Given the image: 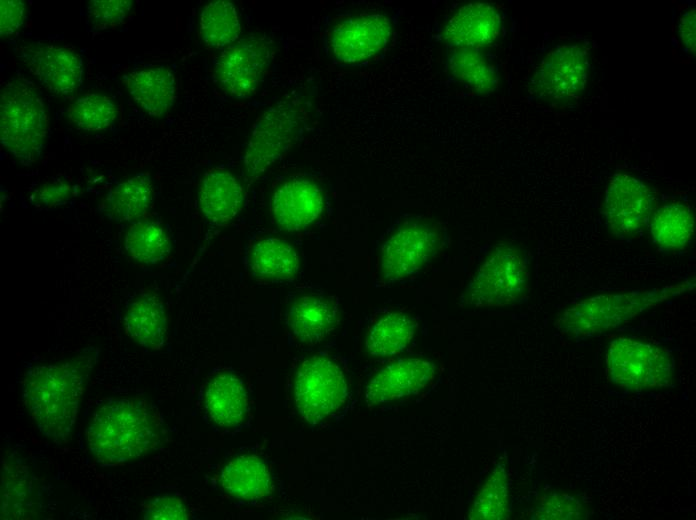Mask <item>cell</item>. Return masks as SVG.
Masks as SVG:
<instances>
[{
  "label": "cell",
  "mask_w": 696,
  "mask_h": 520,
  "mask_svg": "<svg viewBox=\"0 0 696 520\" xmlns=\"http://www.w3.org/2000/svg\"><path fill=\"white\" fill-rule=\"evenodd\" d=\"M694 218L682 204L664 205L657 209L650 221L653 242L662 250L685 248L694 236Z\"/></svg>",
  "instance_id": "484cf974"
},
{
  "label": "cell",
  "mask_w": 696,
  "mask_h": 520,
  "mask_svg": "<svg viewBox=\"0 0 696 520\" xmlns=\"http://www.w3.org/2000/svg\"><path fill=\"white\" fill-rule=\"evenodd\" d=\"M249 265L252 272L260 278L286 280L297 273L300 261L288 242L269 237L257 241L252 246Z\"/></svg>",
  "instance_id": "d4e9b609"
},
{
  "label": "cell",
  "mask_w": 696,
  "mask_h": 520,
  "mask_svg": "<svg viewBox=\"0 0 696 520\" xmlns=\"http://www.w3.org/2000/svg\"><path fill=\"white\" fill-rule=\"evenodd\" d=\"M438 245V234L428 224L409 223L398 228L382 247L383 279L396 282L417 274L433 258Z\"/></svg>",
  "instance_id": "9c48e42d"
},
{
  "label": "cell",
  "mask_w": 696,
  "mask_h": 520,
  "mask_svg": "<svg viewBox=\"0 0 696 520\" xmlns=\"http://www.w3.org/2000/svg\"><path fill=\"white\" fill-rule=\"evenodd\" d=\"M590 63L578 45H559L541 62L531 80V90L550 100H568L584 89Z\"/></svg>",
  "instance_id": "8fae6325"
},
{
  "label": "cell",
  "mask_w": 696,
  "mask_h": 520,
  "mask_svg": "<svg viewBox=\"0 0 696 520\" xmlns=\"http://www.w3.org/2000/svg\"><path fill=\"white\" fill-rule=\"evenodd\" d=\"M205 409L209 418L221 427H233L248 409L247 393L241 380L230 371L215 375L205 392Z\"/></svg>",
  "instance_id": "7402d4cb"
},
{
  "label": "cell",
  "mask_w": 696,
  "mask_h": 520,
  "mask_svg": "<svg viewBox=\"0 0 696 520\" xmlns=\"http://www.w3.org/2000/svg\"><path fill=\"white\" fill-rule=\"evenodd\" d=\"M73 187L64 181H54L38 189L32 198L41 208H51L66 203L73 197Z\"/></svg>",
  "instance_id": "d590c367"
},
{
  "label": "cell",
  "mask_w": 696,
  "mask_h": 520,
  "mask_svg": "<svg viewBox=\"0 0 696 520\" xmlns=\"http://www.w3.org/2000/svg\"><path fill=\"white\" fill-rule=\"evenodd\" d=\"M124 80L134 101L152 116L163 115L174 104L175 78L165 67L136 70L127 74Z\"/></svg>",
  "instance_id": "44dd1931"
},
{
  "label": "cell",
  "mask_w": 696,
  "mask_h": 520,
  "mask_svg": "<svg viewBox=\"0 0 696 520\" xmlns=\"http://www.w3.org/2000/svg\"><path fill=\"white\" fill-rule=\"evenodd\" d=\"M286 322L296 339L316 344L337 325L338 308L324 297L306 295L298 298L287 309Z\"/></svg>",
  "instance_id": "ac0fdd59"
},
{
  "label": "cell",
  "mask_w": 696,
  "mask_h": 520,
  "mask_svg": "<svg viewBox=\"0 0 696 520\" xmlns=\"http://www.w3.org/2000/svg\"><path fill=\"white\" fill-rule=\"evenodd\" d=\"M126 334L141 347L160 350L165 344L167 318L162 302L149 293L134 297L124 316Z\"/></svg>",
  "instance_id": "d6986e66"
},
{
  "label": "cell",
  "mask_w": 696,
  "mask_h": 520,
  "mask_svg": "<svg viewBox=\"0 0 696 520\" xmlns=\"http://www.w3.org/2000/svg\"><path fill=\"white\" fill-rule=\"evenodd\" d=\"M509 482L506 463L499 461L481 487L468 513L471 520L509 518Z\"/></svg>",
  "instance_id": "4dcf8cb0"
},
{
  "label": "cell",
  "mask_w": 696,
  "mask_h": 520,
  "mask_svg": "<svg viewBox=\"0 0 696 520\" xmlns=\"http://www.w3.org/2000/svg\"><path fill=\"white\" fill-rule=\"evenodd\" d=\"M151 198L150 176L138 173L114 185L102 200L100 210L112 221L132 222L144 215Z\"/></svg>",
  "instance_id": "603a6c76"
},
{
  "label": "cell",
  "mask_w": 696,
  "mask_h": 520,
  "mask_svg": "<svg viewBox=\"0 0 696 520\" xmlns=\"http://www.w3.org/2000/svg\"><path fill=\"white\" fill-rule=\"evenodd\" d=\"M415 328V322L406 314L388 313L369 330L366 338L367 351L372 356L396 355L410 344Z\"/></svg>",
  "instance_id": "83f0119b"
},
{
  "label": "cell",
  "mask_w": 696,
  "mask_h": 520,
  "mask_svg": "<svg viewBox=\"0 0 696 520\" xmlns=\"http://www.w3.org/2000/svg\"><path fill=\"white\" fill-rule=\"evenodd\" d=\"M435 366L420 358H404L382 368L368 383V406L387 403L420 392L433 379Z\"/></svg>",
  "instance_id": "9a60e30c"
},
{
  "label": "cell",
  "mask_w": 696,
  "mask_h": 520,
  "mask_svg": "<svg viewBox=\"0 0 696 520\" xmlns=\"http://www.w3.org/2000/svg\"><path fill=\"white\" fill-rule=\"evenodd\" d=\"M270 46L249 36L227 47L217 62V76L232 95L245 98L257 90L270 63Z\"/></svg>",
  "instance_id": "7c38bea8"
},
{
  "label": "cell",
  "mask_w": 696,
  "mask_h": 520,
  "mask_svg": "<svg viewBox=\"0 0 696 520\" xmlns=\"http://www.w3.org/2000/svg\"><path fill=\"white\" fill-rule=\"evenodd\" d=\"M390 19L383 14H361L339 22L331 33L330 46L339 62L358 63L370 59L388 43Z\"/></svg>",
  "instance_id": "4fadbf2b"
},
{
  "label": "cell",
  "mask_w": 696,
  "mask_h": 520,
  "mask_svg": "<svg viewBox=\"0 0 696 520\" xmlns=\"http://www.w3.org/2000/svg\"><path fill=\"white\" fill-rule=\"evenodd\" d=\"M271 210L274 220L281 228L297 231L320 216L323 196L312 181L304 178L290 179L273 194Z\"/></svg>",
  "instance_id": "2e32d148"
},
{
  "label": "cell",
  "mask_w": 696,
  "mask_h": 520,
  "mask_svg": "<svg viewBox=\"0 0 696 520\" xmlns=\"http://www.w3.org/2000/svg\"><path fill=\"white\" fill-rule=\"evenodd\" d=\"M299 114L294 103L282 101L256 123L244 156L250 178H256L289 150L297 132Z\"/></svg>",
  "instance_id": "ba28073f"
},
{
  "label": "cell",
  "mask_w": 696,
  "mask_h": 520,
  "mask_svg": "<svg viewBox=\"0 0 696 520\" xmlns=\"http://www.w3.org/2000/svg\"><path fill=\"white\" fill-rule=\"evenodd\" d=\"M586 516L584 505L572 496L551 493L541 500L533 519H582Z\"/></svg>",
  "instance_id": "d6a6232c"
},
{
  "label": "cell",
  "mask_w": 696,
  "mask_h": 520,
  "mask_svg": "<svg viewBox=\"0 0 696 520\" xmlns=\"http://www.w3.org/2000/svg\"><path fill=\"white\" fill-rule=\"evenodd\" d=\"M606 371L611 382L627 389L661 388L672 383L674 360L668 350L618 337L609 344Z\"/></svg>",
  "instance_id": "8992f818"
},
{
  "label": "cell",
  "mask_w": 696,
  "mask_h": 520,
  "mask_svg": "<svg viewBox=\"0 0 696 520\" xmlns=\"http://www.w3.org/2000/svg\"><path fill=\"white\" fill-rule=\"evenodd\" d=\"M25 5L19 0H1L0 2V33L2 36L13 35L21 27Z\"/></svg>",
  "instance_id": "8d00e7d4"
},
{
  "label": "cell",
  "mask_w": 696,
  "mask_h": 520,
  "mask_svg": "<svg viewBox=\"0 0 696 520\" xmlns=\"http://www.w3.org/2000/svg\"><path fill=\"white\" fill-rule=\"evenodd\" d=\"M224 490L239 499L257 500L270 493V473L257 456L242 455L225 465L221 472Z\"/></svg>",
  "instance_id": "cb8c5ba5"
},
{
  "label": "cell",
  "mask_w": 696,
  "mask_h": 520,
  "mask_svg": "<svg viewBox=\"0 0 696 520\" xmlns=\"http://www.w3.org/2000/svg\"><path fill=\"white\" fill-rule=\"evenodd\" d=\"M348 395L341 368L324 356L305 360L295 377V402L300 415L317 424L337 411Z\"/></svg>",
  "instance_id": "52a82bcc"
},
{
  "label": "cell",
  "mask_w": 696,
  "mask_h": 520,
  "mask_svg": "<svg viewBox=\"0 0 696 520\" xmlns=\"http://www.w3.org/2000/svg\"><path fill=\"white\" fill-rule=\"evenodd\" d=\"M446 63L454 79L478 93H490L497 87V72L479 49L450 48Z\"/></svg>",
  "instance_id": "4316f807"
},
{
  "label": "cell",
  "mask_w": 696,
  "mask_h": 520,
  "mask_svg": "<svg viewBox=\"0 0 696 520\" xmlns=\"http://www.w3.org/2000/svg\"><path fill=\"white\" fill-rule=\"evenodd\" d=\"M24 62L31 73L51 93L67 96L82 84L83 63L72 49L43 45L24 51Z\"/></svg>",
  "instance_id": "5bb4252c"
},
{
  "label": "cell",
  "mask_w": 696,
  "mask_h": 520,
  "mask_svg": "<svg viewBox=\"0 0 696 520\" xmlns=\"http://www.w3.org/2000/svg\"><path fill=\"white\" fill-rule=\"evenodd\" d=\"M654 197L641 180L624 174H614L608 181L604 214L607 225L616 237L626 239L640 231L650 221Z\"/></svg>",
  "instance_id": "30bf717a"
},
{
  "label": "cell",
  "mask_w": 696,
  "mask_h": 520,
  "mask_svg": "<svg viewBox=\"0 0 696 520\" xmlns=\"http://www.w3.org/2000/svg\"><path fill=\"white\" fill-rule=\"evenodd\" d=\"M131 8L129 0H94L89 2L87 10L94 25L104 29L122 23Z\"/></svg>",
  "instance_id": "836d02e7"
},
{
  "label": "cell",
  "mask_w": 696,
  "mask_h": 520,
  "mask_svg": "<svg viewBox=\"0 0 696 520\" xmlns=\"http://www.w3.org/2000/svg\"><path fill=\"white\" fill-rule=\"evenodd\" d=\"M189 513L184 503L174 496H160L150 500L143 512L144 519L185 520Z\"/></svg>",
  "instance_id": "e575fe53"
},
{
  "label": "cell",
  "mask_w": 696,
  "mask_h": 520,
  "mask_svg": "<svg viewBox=\"0 0 696 520\" xmlns=\"http://www.w3.org/2000/svg\"><path fill=\"white\" fill-rule=\"evenodd\" d=\"M124 246L132 259L145 265L163 261L171 251V242L164 229L149 221L132 223L126 231Z\"/></svg>",
  "instance_id": "f546056e"
},
{
  "label": "cell",
  "mask_w": 696,
  "mask_h": 520,
  "mask_svg": "<svg viewBox=\"0 0 696 520\" xmlns=\"http://www.w3.org/2000/svg\"><path fill=\"white\" fill-rule=\"evenodd\" d=\"M199 25L203 41L214 49L236 43L241 32L237 10L226 0L208 3L201 12Z\"/></svg>",
  "instance_id": "f1b7e54d"
},
{
  "label": "cell",
  "mask_w": 696,
  "mask_h": 520,
  "mask_svg": "<svg viewBox=\"0 0 696 520\" xmlns=\"http://www.w3.org/2000/svg\"><path fill=\"white\" fill-rule=\"evenodd\" d=\"M83 376L72 365H37L26 371L22 394L38 430L55 443L65 442L76 422Z\"/></svg>",
  "instance_id": "7a4b0ae2"
},
{
  "label": "cell",
  "mask_w": 696,
  "mask_h": 520,
  "mask_svg": "<svg viewBox=\"0 0 696 520\" xmlns=\"http://www.w3.org/2000/svg\"><path fill=\"white\" fill-rule=\"evenodd\" d=\"M695 10L691 9L687 11L679 23V34L681 40L688 52H695V24H696Z\"/></svg>",
  "instance_id": "74e56055"
},
{
  "label": "cell",
  "mask_w": 696,
  "mask_h": 520,
  "mask_svg": "<svg viewBox=\"0 0 696 520\" xmlns=\"http://www.w3.org/2000/svg\"><path fill=\"white\" fill-rule=\"evenodd\" d=\"M528 280V266L521 251L499 245L478 268L462 301L475 307L506 306L525 294Z\"/></svg>",
  "instance_id": "5b68a950"
},
{
  "label": "cell",
  "mask_w": 696,
  "mask_h": 520,
  "mask_svg": "<svg viewBox=\"0 0 696 520\" xmlns=\"http://www.w3.org/2000/svg\"><path fill=\"white\" fill-rule=\"evenodd\" d=\"M501 17L488 3H469L447 22L443 37L449 48H474L490 44L498 36Z\"/></svg>",
  "instance_id": "e0dca14e"
},
{
  "label": "cell",
  "mask_w": 696,
  "mask_h": 520,
  "mask_svg": "<svg viewBox=\"0 0 696 520\" xmlns=\"http://www.w3.org/2000/svg\"><path fill=\"white\" fill-rule=\"evenodd\" d=\"M157 436L148 406L125 398L104 401L86 428L88 448L103 465H119L145 455L156 444Z\"/></svg>",
  "instance_id": "6da1fadb"
},
{
  "label": "cell",
  "mask_w": 696,
  "mask_h": 520,
  "mask_svg": "<svg viewBox=\"0 0 696 520\" xmlns=\"http://www.w3.org/2000/svg\"><path fill=\"white\" fill-rule=\"evenodd\" d=\"M243 188L229 172L215 170L202 179L199 204L204 217L213 225L230 222L243 203Z\"/></svg>",
  "instance_id": "ffe728a7"
},
{
  "label": "cell",
  "mask_w": 696,
  "mask_h": 520,
  "mask_svg": "<svg viewBox=\"0 0 696 520\" xmlns=\"http://www.w3.org/2000/svg\"><path fill=\"white\" fill-rule=\"evenodd\" d=\"M48 134V115L42 98L27 83L12 81L0 96V140L22 165L42 155Z\"/></svg>",
  "instance_id": "277c9868"
},
{
  "label": "cell",
  "mask_w": 696,
  "mask_h": 520,
  "mask_svg": "<svg viewBox=\"0 0 696 520\" xmlns=\"http://www.w3.org/2000/svg\"><path fill=\"white\" fill-rule=\"evenodd\" d=\"M695 285L694 280L628 293L597 295L567 308L555 327L564 335L589 337L617 328L649 307L680 295Z\"/></svg>",
  "instance_id": "3957f363"
},
{
  "label": "cell",
  "mask_w": 696,
  "mask_h": 520,
  "mask_svg": "<svg viewBox=\"0 0 696 520\" xmlns=\"http://www.w3.org/2000/svg\"><path fill=\"white\" fill-rule=\"evenodd\" d=\"M67 117L82 130L102 131L113 124L116 108L108 96L90 93L78 97L70 104Z\"/></svg>",
  "instance_id": "1f68e13d"
}]
</instances>
